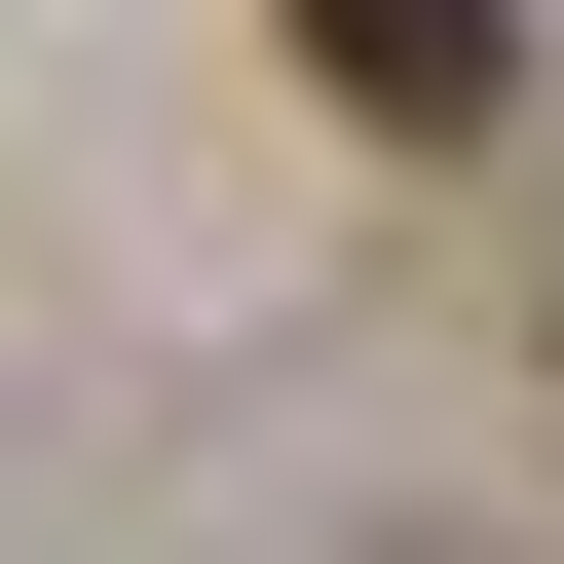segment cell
<instances>
[{
  "label": "cell",
  "mask_w": 564,
  "mask_h": 564,
  "mask_svg": "<svg viewBox=\"0 0 564 564\" xmlns=\"http://www.w3.org/2000/svg\"><path fill=\"white\" fill-rule=\"evenodd\" d=\"M302 76H339V113H377V151H452V113H489V76H527V0H302Z\"/></svg>",
  "instance_id": "6da1fadb"
}]
</instances>
